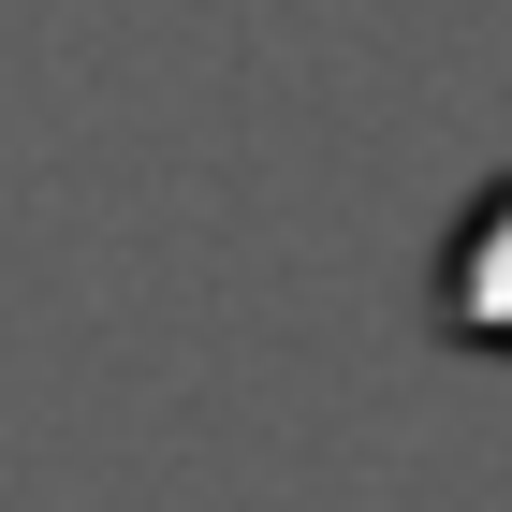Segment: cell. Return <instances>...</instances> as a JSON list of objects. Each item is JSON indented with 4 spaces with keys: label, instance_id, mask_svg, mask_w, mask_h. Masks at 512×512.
Returning a JSON list of instances; mask_svg holds the SVG:
<instances>
[{
    "label": "cell",
    "instance_id": "1",
    "mask_svg": "<svg viewBox=\"0 0 512 512\" xmlns=\"http://www.w3.org/2000/svg\"><path fill=\"white\" fill-rule=\"evenodd\" d=\"M425 308H439L454 352H512V176L454 220V249H439V278H425Z\"/></svg>",
    "mask_w": 512,
    "mask_h": 512
}]
</instances>
